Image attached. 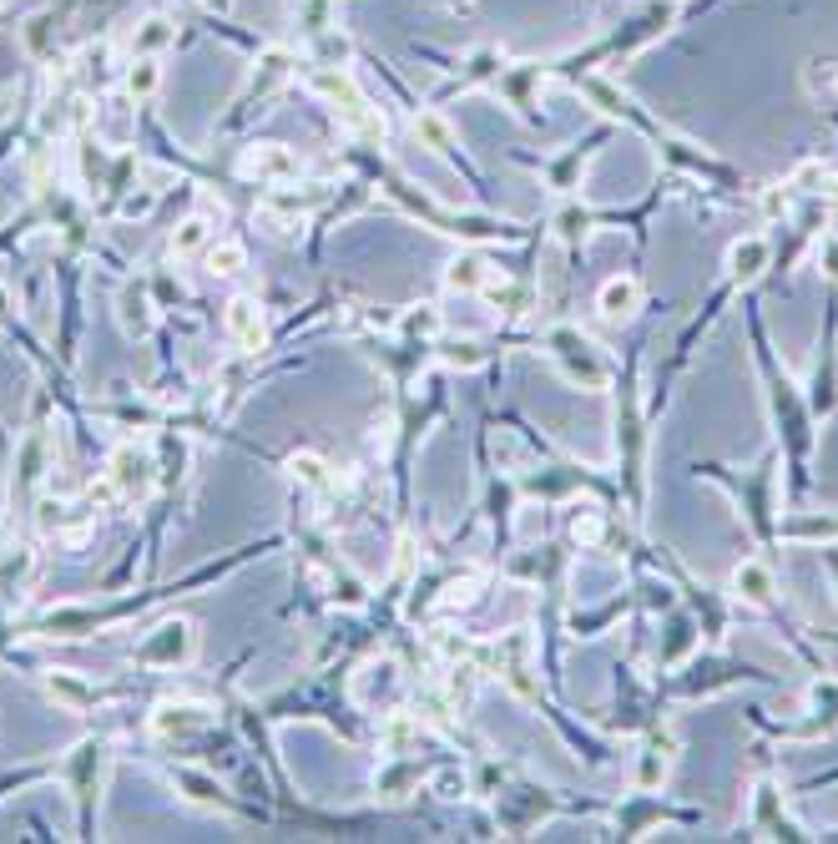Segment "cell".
<instances>
[{
    "label": "cell",
    "mask_w": 838,
    "mask_h": 844,
    "mask_svg": "<svg viewBox=\"0 0 838 844\" xmlns=\"http://www.w3.org/2000/svg\"><path fill=\"white\" fill-rule=\"evenodd\" d=\"M288 471H294V481H304V485H324L328 481V465L318 461V455H294V461H288Z\"/></svg>",
    "instance_id": "obj_23"
},
{
    "label": "cell",
    "mask_w": 838,
    "mask_h": 844,
    "mask_svg": "<svg viewBox=\"0 0 838 844\" xmlns=\"http://www.w3.org/2000/svg\"><path fill=\"white\" fill-rule=\"evenodd\" d=\"M46 693H51L56 703H66V708H91V688L87 683H77L71 678V673H51V678H46Z\"/></svg>",
    "instance_id": "obj_19"
},
{
    "label": "cell",
    "mask_w": 838,
    "mask_h": 844,
    "mask_svg": "<svg viewBox=\"0 0 838 844\" xmlns=\"http://www.w3.org/2000/svg\"><path fill=\"white\" fill-rule=\"evenodd\" d=\"M551 354H555V364L566 370V380H576L581 390H601V384H607V364H601L597 344L581 330H551Z\"/></svg>",
    "instance_id": "obj_2"
},
{
    "label": "cell",
    "mask_w": 838,
    "mask_h": 844,
    "mask_svg": "<svg viewBox=\"0 0 838 844\" xmlns=\"http://www.w3.org/2000/svg\"><path fill=\"white\" fill-rule=\"evenodd\" d=\"M414 137H420L430 153H455V127H450L440 111H414Z\"/></svg>",
    "instance_id": "obj_17"
},
{
    "label": "cell",
    "mask_w": 838,
    "mask_h": 844,
    "mask_svg": "<svg viewBox=\"0 0 838 844\" xmlns=\"http://www.w3.org/2000/svg\"><path fill=\"white\" fill-rule=\"evenodd\" d=\"M788 208V193H778V187H768V193H762V213H773V218H778V213H783Z\"/></svg>",
    "instance_id": "obj_27"
},
{
    "label": "cell",
    "mask_w": 838,
    "mask_h": 844,
    "mask_svg": "<svg viewBox=\"0 0 838 844\" xmlns=\"http://www.w3.org/2000/svg\"><path fill=\"white\" fill-rule=\"evenodd\" d=\"M834 91H838V77H834Z\"/></svg>",
    "instance_id": "obj_30"
},
{
    "label": "cell",
    "mask_w": 838,
    "mask_h": 844,
    "mask_svg": "<svg viewBox=\"0 0 838 844\" xmlns=\"http://www.w3.org/2000/svg\"><path fill=\"white\" fill-rule=\"evenodd\" d=\"M223 324H228V334H233L238 350H263V344H268V324H263V308L253 304V298H233L228 314H223Z\"/></svg>",
    "instance_id": "obj_6"
},
{
    "label": "cell",
    "mask_w": 838,
    "mask_h": 844,
    "mask_svg": "<svg viewBox=\"0 0 838 844\" xmlns=\"http://www.w3.org/2000/svg\"><path fill=\"white\" fill-rule=\"evenodd\" d=\"M238 173L243 177H253V183H298V173H304V163H298V153L294 147H284V143H258V147H248V153L238 157Z\"/></svg>",
    "instance_id": "obj_4"
},
{
    "label": "cell",
    "mask_w": 838,
    "mask_h": 844,
    "mask_svg": "<svg viewBox=\"0 0 838 844\" xmlns=\"http://www.w3.org/2000/svg\"><path fill=\"white\" fill-rule=\"evenodd\" d=\"M6 308H11V298H6V288H0V314H6Z\"/></svg>",
    "instance_id": "obj_29"
},
{
    "label": "cell",
    "mask_w": 838,
    "mask_h": 844,
    "mask_svg": "<svg viewBox=\"0 0 838 844\" xmlns=\"http://www.w3.org/2000/svg\"><path fill=\"white\" fill-rule=\"evenodd\" d=\"M672 748H677L672 734H652V738H647L642 768H637V784H642V789H657V784L667 778V768H672Z\"/></svg>",
    "instance_id": "obj_12"
},
{
    "label": "cell",
    "mask_w": 838,
    "mask_h": 844,
    "mask_svg": "<svg viewBox=\"0 0 838 844\" xmlns=\"http://www.w3.org/2000/svg\"><path fill=\"white\" fill-rule=\"evenodd\" d=\"M107 485L117 501H137V495H147V485H152V461L131 445L117 450V455H111V471H107Z\"/></svg>",
    "instance_id": "obj_5"
},
{
    "label": "cell",
    "mask_w": 838,
    "mask_h": 844,
    "mask_svg": "<svg viewBox=\"0 0 838 844\" xmlns=\"http://www.w3.org/2000/svg\"><path fill=\"white\" fill-rule=\"evenodd\" d=\"M207 724V708H197V703H162V708L152 713V728L157 734H193V728Z\"/></svg>",
    "instance_id": "obj_13"
},
{
    "label": "cell",
    "mask_w": 838,
    "mask_h": 844,
    "mask_svg": "<svg viewBox=\"0 0 838 844\" xmlns=\"http://www.w3.org/2000/svg\"><path fill=\"white\" fill-rule=\"evenodd\" d=\"M207 11H233V0H203Z\"/></svg>",
    "instance_id": "obj_28"
},
{
    "label": "cell",
    "mask_w": 838,
    "mask_h": 844,
    "mask_svg": "<svg viewBox=\"0 0 838 844\" xmlns=\"http://www.w3.org/2000/svg\"><path fill=\"white\" fill-rule=\"evenodd\" d=\"M555 223H561V238H566V243H581V233H586V213H581V208H566Z\"/></svg>",
    "instance_id": "obj_25"
},
{
    "label": "cell",
    "mask_w": 838,
    "mask_h": 844,
    "mask_svg": "<svg viewBox=\"0 0 838 844\" xmlns=\"http://www.w3.org/2000/svg\"><path fill=\"white\" fill-rule=\"evenodd\" d=\"M491 278H495V268L480 258V253H460L455 264L445 268V284L455 288V294H480V288H491Z\"/></svg>",
    "instance_id": "obj_11"
},
{
    "label": "cell",
    "mask_w": 838,
    "mask_h": 844,
    "mask_svg": "<svg viewBox=\"0 0 838 844\" xmlns=\"http://www.w3.org/2000/svg\"><path fill=\"white\" fill-rule=\"evenodd\" d=\"M597 308L611 318V324H621V318H632L637 308H642V284H637L632 274L607 278V284H601V294H597Z\"/></svg>",
    "instance_id": "obj_8"
},
{
    "label": "cell",
    "mask_w": 838,
    "mask_h": 844,
    "mask_svg": "<svg viewBox=\"0 0 838 844\" xmlns=\"http://www.w3.org/2000/svg\"><path fill=\"white\" fill-rule=\"evenodd\" d=\"M404 334H435L440 330V314H435V304H420L414 314H404V324H400Z\"/></svg>",
    "instance_id": "obj_24"
},
{
    "label": "cell",
    "mask_w": 838,
    "mask_h": 844,
    "mask_svg": "<svg viewBox=\"0 0 838 844\" xmlns=\"http://www.w3.org/2000/svg\"><path fill=\"white\" fill-rule=\"evenodd\" d=\"M207 233H213V228H207V218H187L183 228L172 233V253H177V258H187V253L207 248Z\"/></svg>",
    "instance_id": "obj_21"
},
{
    "label": "cell",
    "mask_w": 838,
    "mask_h": 844,
    "mask_svg": "<svg viewBox=\"0 0 838 844\" xmlns=\"http://www.w3.org/2000/svg\"><path fill=\"white\" fill-rule=\"evenodd\" d=\"M793 541H838V516H814V521H793L788 527Z\"/></svg>",
    "instance_id": "obj_22"
},
{
    "label": "cell",
    "mask_w": 838,
    "mask_h": 844,
    "mask_svg": "<svg viewBox=\"0 0 838 844\" xmlns=\"http://www.w3.org/2000/svg\"><path fill=\"white\" fill-rule=\"evenodd\" d=\"M732 592L742 597V602H752V607H762V602H773V571L762 567V561H738L732 567Z\"/></svg>",
    "instance_id": "obj_10"
},
{
    "label": "cell",
    "mask_w": 838,
    "mask_h": 844,
    "mask_svg": "<svg viewBox=\"0 0 838 844\" xmlns=\"http://www.w3.org/2000/svg\"><path fill=\"white\" fill-rule=\"evenodd\" d=\"M137 652H142V663H152V668H183L197 652V622L172 617V622H162L157 632H147V642L137 647Z\"/></svg>",
    "instance_id": "obj_3"
},
{
    "label": "cell",
    "mask_w": 838,
    "mask_h": 844,
    "mask_svg": "<svg viewBox=\"0 0 838 844\" xmlns=\"http://www.w3.org/2000/svg\"><path fill=\"white\" fill-rule=\"evenodd\" d=\"M435 789L445 794V799H460V794H465V774H455V768H445V774H435Z\"/></svg>",
    "instance_id": "obj_26"
},
{
    "label": "cell",
    "mask_w": 838,
    "mask_h": 844,
    "mask_svg": "<svg viewBox=\"0 0 838 844\" xmlns=\"http://www.w3.org/2000/svg\"><path fill=\"white\" fill-rule=\"evenodd\" d=\"M495 658H501V678L511 683L521 698H535V683H531V637H525V632L505 637Z\"/></svg>",
    "instance_id": "obj_7"
},
{
    "label": "cell",
    "mask_w": 838,
    "mask_h": 844,
    "mask_svg": "<svg viewBox=\"0 0 838 844\" xmlns=\"http://www.w3.org/2000/svg\"><path fill=\"white\" fill-rule=\"evenodd\" d=\"M248 264V248H243L238 238H218V243H207V268H213V274H238V268Z\"/></svg>",
    "instance_id": "obj_18"
},
{
    "label": "cell",
    "mask_w": 838,
    "mask_h": 844,
    "mask_svg": "<svg viewBox=\"0 0 838 844\" xmlns=\"http://www.w3.org/2000/svg\"><path fill=\"white\" fill-rule=\"evenodd\" d=\"M768 268V238H738L728 248V278L732 284H752Z\"/></svg>",
    "instance_id": "obj_9"
},
{
    "label": "cell",
    "mask_w": 838,
    "mask_h": 844,
    "mask_svg": "<svg viewBox=\"0 0 838 844\" xmlns=\"http://www.w3.org/2000/svg\"><path fill=\"white\" fill-rule=\"evenodd\" d=\"M157 87H162V61H157V56H137V61L127 67V97L152 101Z\"/></svg>",
    "instance_id": "obj_15"
},
{
    "label": "cell",
    "mask_w": 838,
    "mask_h": 844,
    "mask_svg": "<svg viewBox=\"0 0 838 844\" xmlns=\"http://www.w3.org/2000/svg\"><path fill=\"white\" fill-rule=\"evenodd\" d=\"M601 537H607V516H601L597 506H581V511L571 516V541H576V547H597Z\"/></svg>",
    "instance_id": "obj_20"
},
{
    "label": "cell",
    "mask_w": 838,
    "mask_h": 844,
    "mask_svg": "<svg viewBox=\"0 0 838 844\" xmlns=\"http://www.w3.org/2000/svg\"><path fill=\"white\" fill-rule=\"evenodd\" d=\"M172 21H167V16H147L142 26H137V31H131V51L137 56H162L167 46H172Z\"/></svg>",
    "instance_id": "obj_16"
},
{
    "label": "cell",
    "mask_w": 838,
    "mask_h": 844,
    "mask_svg": "<svg viewBox=\"0 0 838 844\" xmlns=\"http://www.w3.org/2000/svg\"><path fill=\"white\" fill-rule=\"evenodd\" d=\"M308 87H314L318 97L334 101V111L348 121V127H354V133H364V137H379L384 133V117L369 107V101H364V91L354 87V77H348L344 67H318L314 77H308Z\"/></svg>",
    "instance_id": "obj_1"
},
{
    "label": "cell",
    "mask_w": 838,
    "mask_h": 844,
    "mask_svg": "<svg viewBox=\"0 0 838 844\" xmlns=\"http://www.w3.org/2000/svg\"><path fill=\"white\" fill-rule=\"evenodd\" d=\"M172 778H177V789H183L193 804H207V809H218V804H228V799H223V784H218V778H213V774H203V768H177Z\"/></svg>",
    "instance_id": "obj_14"
}]
</instances>
